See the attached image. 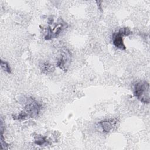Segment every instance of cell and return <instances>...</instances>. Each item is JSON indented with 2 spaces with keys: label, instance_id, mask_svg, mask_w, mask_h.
Here are the masks:
<instances>
[{
  "label": "cell",
  "instance_id": "cell-4",
  "mask_svg": "<svg viewBox=\"0 0 150 150\" xmlns=\"http://www.w3.org/2000/svg\"><path fill=\"white\" fill-rule=\"evenodd\" d=\"M132 32L128 28L124 27L120 28L118 30L114 32L112 35V43L118 49L125 50L126 47L124 43L123 37L128 36Z\"/></svg>",
  "mask_w": 150,
  "mask_h": 150
},
{
  "label": "cell",
  "instance_id": "cell-9",
  "mask_svg": "<svg viewBox=\"0 0 150 150\" xmlns=\"http://www.w3.org/2000/svg\"><path fill=\"white\" fill-rule=\"evenodd\" d=\"M1 67L5 71L8 73H11V69L9 66V64L6 62L1 60Z\"/></svg>",
  "mask_w": 150,
  "mask_h": 150
},
{
  "label": "cell",
  "instance_id": "cell-8",
  "mask_svg": "<svg viewBox=\"0 0 150 150\" xmlns=\"http://www.w3.org/2000/svg\"><path fill=\"white\" fill-rule=\"evenodd\" d=\"M35 144H36V145H43L45 144H49V139L46 137H44V136H37L36 138H35Z\"/></svg>",
  "mask_w": 150,
  "mask_h": 150
},
{
  "label": "cell",
  "instance_id": "cell-2",
  "mask_svg": "<svg viewBox=\"0 0 150 150\" xmlns=\"http://www.w3.org/2000/svg\"><path fill=\"white\" fill-rule=\"evenodd\" d=\"M49 26L46 28L44 38L45 40H50L57 38L60 33L67 27V23L63 19H60L57 22H53L52 19L49 21Z\"/></svg>",
  "mask_w": 150,
  "mask_h": 150
},
{
  "label": "cell",
  "instance_id": "cell-3",
  "mask_svg": "<svg viewBox=\"0 0 150 150\" xmlns=\"http://www.w3.org/2000/svg\"><path fill=\"white\" fill-rule=\"evenodd\" d=\"M134 94L137 98L145 104H149V84L146 81L137 82L134 87Z\"/></svg>",
  "mask_w": 150,
  "mask_h": 150
},
{
  "label": "cell",
  "instance_id": "cell-1",
  "mask_svg": "<svg viewBox=\"0 0 150 150\" xmlns=\"http://www.w3.org/2000/svg\"><path fill=\"white\" fill-rule=\"evenodd\" d=\"M42 109V105L32 97L27 98L25 105L18 114L13 115L15 120H26L36 117Z\"/></svg>",
  "mask_w": 150,
  "mask_h": 150
},
{
  "label": "cell",
  "instance_id": "cell-7",
  "mask_svg": "<svg viewBox=\"0 0 150 150\" xmlns=\"http://www.w3.org/2000/svg\"><path fill=\"white\" fill-rule=\"evenodd\" d=\"M40 70L43 73L49 74L54 70V68L53 65L49 62H45L40 66Z\"/></svg>",
  "mask_w": 150,
  "mask_h": 150
},
{
  "label": "cell",
  "instance_id": "cell-6",
  "mask_svg": "<svg viewBox=\"0 0 150 150\" xmlns=\"http://www.w3.org/2000/svg\"><path fill=\"white\" fill-rule=\"evenodd\" d=\"M117 121L114 119L106 120L101 121L98 123V127L101 129L102 131L104 132H110L115 125Z\"/></svg>",
  "mask_w": 150,
  "mask_h": 150
},
{
  "label": "cell",
  "instance_id": "cell-5",
  "mask_svg": "<svg viewBox=\"0 0 150 150\" xmlns=\"http://www.w3.org/2000/svg\"><path fill=\"white\" fill-rule=\"evenodd\" d=\"M71 60V52L67 49L64 48L60 52V54L57 59L56 64L63 71H66L70 64Z\"/></svg>",
  "mask_w": 150,
  "mask_h": 150
}]
</instances>
